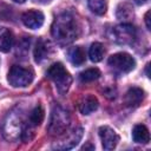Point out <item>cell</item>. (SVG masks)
Masks as SVG:
<instances>
[{
  "label": "cell",
  "instance_id": "obj_1",
  "mask_svg": "<svg viewBox=\"0 0 151 151\" xmlns=\"http://www.w3.org/2000/svg\"><path fill=\"white\" fill-rule=\"evenodd\" d=\"M52 37L60 45H68L79 34V26L74 17L70 13H60L53 21L51 28Z\"/></svg>",
  "mask_w": 151,
  "mask_h": 151
},
{
  "label": "cell",
  "instance_id": "obj_2",
  "mask_svg": "<svg viewBox=\"0 0 151 151\" xmlns=\"http://www.w3.org/2000/svg\"><path fill=\"white\" fill-rule=\"evenodd\" d=\"M71 125L70 113L61 106H54L51 112V118L48 123V132L52 136H63Z\"/></svg>",
  "mask_w": 151,
  "mask_h": 151
},
{
  "label": "cell",
  "instance_id": "obj_3",
  "mask_svg": "<svg viewBox=\"0 0 151 151\" xmlns=\"http://www.w3.org/2000/svg\"><path fill=\"white\" fill-rule=\"evenodd\" d=\"M47 77L54 83L58 92L65 94L72 83V77L61 63H54L47 71Z\"/></svg>",
  "mask_w": 151,
  "mask_h": 151
},
{
  "label": "cell",
  "instance_id": "obj_4",
  "mask_svg": "<svg viewBox=\"0 0 151 151\" xmlns=\"http://www.w3.org/2000/svg\"><path fill=\"white\" fill-rule=\"evenodd\" d=\"M34 78V73L31 68H25L19 65H13L8 72V83L13 87H26Z\"/></svg>",
  "mask_w": 151,
  "mask_h": 151
},
{
  "label": "cell",
  "instance_id": "obj_5",
  "mask_svg": "<svg viewBox=\"0 0 151 151\" xmlns=\"http://www.w3.org/2000/svg\"><path fill=\"white\" fill-rule=\"evenodd\" d=\"M109 66L111 67L112 71H114L116 73L119 74H124V73H129L131 72L134 66H136V60L125 52H119V53H114L112 54L109 60H107Z\"/></svg>",
  "mask_w": 151,
  "mask_h": 151
},
{
  "label": "cell",
  "instance_id": "obj_6",
  "mask_svg": "<svg viewBox=\"0 0 151 151\" xmlns=\"http://www.w3.org/2000/svg\"><path fill=\"white\" fill-rule=\"evenodd\" d=\"M137 38L136 28L131 24H120L112 29V39L120 45H131Z\"/></svg>",
  "mask_w": 151,
  "mask_h": 151
},
{
  "label": "cell",
  "instance_id": "obj_7",
  "mask_svg": "<svg viewBox=\"0 0 151 151\" xmlns=\"http://www.w3.org/2000/svg\"><path fill=\"white\" fill-rule=\"evenodd\" d=\"M67 136L63 134L64 138L60 142H55L53 145V149L57 150H70L72 147H74L79 140L83 137V129L81 127H76L72 131H66Z\"/></svg>",
  "mask_w": 151,
  "mask_h": 151
},
{
  "label": "cell",
  "instance_id": "obj_8",
  "mask_svg": "<svg viewBox=\"0 0 151 151\" xmlns=\"http://www.w3.org/2000/svg\"><path fill=\"white\" fill-rule=\"evenodd\" d=\"M99 137L101 139V145L105 150H113L119 142V136L110 126L99 127Z\"/></svg>",
  "mask_w": 151,
  "mask_h": 151
},
{
  "label": "cell",
  "instance_id": "obj_9",
  "mask_svg": "<svg viewBox=\"0 0 151 151\" xmlns=\"http://www.w3.org/2000/svg\"><path fill=\"white\" fill-rule=\"evenodd\" d=\"M21 20L26 27L37 29V28L41 27L44 24V14L40 11L29 9V11H26L25 13H22Z\"/></svg>",
  "mask_w": 151,
  "mask_h": 151
},
{
  "label": "cell",
  "instance_id": "obj_10",
  "mask_svg": "<svg viewBox=\"0 0 151 151\" xmlns=\"http://www.w3.org/2000/svg\"><path fill=\"white\" fill-rule=\"evenodd\" d=\"M51 53H52L51 44L47 40L39 39L37 45H35V48H34V59H35V61L37 63L42 61L44 59L48 58Z\"/></svg>",
  "mask_w": 151,
  "mask_h": 151
},
{
  "label": "cell",
  "instance_id": "obj_11",
  "mask_svg": "<svg viewBox=\"0 0 151 151\" xmlns=\"http://www.w3.org/2000/svg\"><path fill=\"white\" fill-rule=\"evenodd\" d=\"M143 98H144V91L142 88H139V87H131L125 93L124 101H125V104L127 106L136 107V106H138L143 101Z\"/></svg>",
  "mask_w": 151,
  "mask_h": 151
},
{
  "label": "cell",
  "instance_id": "obj_12",
  "mask_svg": "<svg viewBox=\"0 0 151 151\" xmlns=\"http://www.w3.org/2000/svg\"><path fill=\"white\" fill-rule=\"evenodd\" d=\"M98 99L92 94H87L80 99L78 109L83 114H90L98 109Z\"/></svg>",
  "mask_w": 151,
  "mask_h": 151
},
{
  "label": "cell",
  "instance_id": "obj_13",
  "mask_svg": "<svg viewBox=\"0 0 151 151\" xmlns=\"http://www.w3.org/2000/svg\"><path fill=\"white\" fill-rule=\"evenodd\" d=\"M14 44V35L12 31H9L6 27L0 28V52L7 53L12 50Z\"/></svg>",
  "mask_w": 151,
  "mask_h": 151
},
{
  "label": "cell",
  "instance_id": "obj_14",
  "mask_svg": "<svg viewBox=\"0 0 151 151\" xmlns=\"http://www.w3.org/2000/svg\"><path fill=\"white\" fill-rule=\"evenodd\" d=\"M132 137L133 140L136 143H140V144H147L150 142V134H149V130L146 129L145 125L143 124H138L133 127L132 131Z\"/></svg>",
  "mask_w": 151,
  "mask_h": 151
},
{
  "label": "cell",
  "instance_id": "obj_15",
  "mask_svg": "<svg viewBox=\"0 0 151 151\" xmlns=\"http://www.w3.org/2000/svg\"><path fill=\"white\" fill-rule=\"evenodd\" d=\"M105 54V48L100 42H93L88 50V57L93 63H99Z\"/></svg>",
  "mask_w": 151,
  "mask_h": 151
},
{
  "label": "cell",
  "instance_id": "obj_16",
  "mask_svg": "<svg viewBox=\"0 0 151 151\" xmlns=\"http://www.w3.org/2000/svg\"><path fill=\"white\" fill-rule=\"evenodd\" d=\"M87 5L91 12H93L97 15H103L106 13L107 9L106 0H87Z\"/></svg>",
  "mask_w": 151,
  "mask_h": 151
},
{
  "label": "cell",
  "instance_id": "obj_17",
  "mask_svg": "<svg viewBox=\"0 0 151 151\" xmlns=\"http://www.w3.org/2000/svg\"><path fill=\"white\" fill-rule=\"evenodd\" d=\"M42 119H44V110H42V107L40 105H38V106H35L31 111L27 123L31 124L32 126L37 127L38 125H40V123L42 122Z\"/></svg>",
  "mask_w": 151,
  "mask_h": 151
},
{
  "label": "cell",
  "instance_id": "obj_18",
  "mask_svg": "<svg viewBox=\"0 0 151 151\" xmlns=\"http://www.w3.org/2000/svg\"><path fill=\"white\" fill-rule=\"evenodd\" d=\"M70 60L73 65H81L85 61V51L81 46H76L70 51Z\"/></svg>",
  "mask_w": 151,
  "mask_h": 151
},
{
  "label": "cell",
  "instance_id": "obj_19",
  "mask_svg": "<svg viewBox=\"0 0 151 151\" xmlns=\"http://www.w3.org/2000/svg\"><path fill=\"white\" fill-rule=\"evenodd\" d=\"M100 77V71L98 68H87L79 74V79L81 83H91L97 80Z\"/></svg>",
  "mask_w": 151,
  "mask_h": 151
},
{
  "label": "cell",
  "instance_id": "obj_20",
  "mask_svg": "<svg viewBox=\"0 0 151 151\" xmlns=\"http://www.w3.org/2000/svg\"><path fill=\"white\" fill-rule=\"evenodd\" d=\"M133 17V9L129 4H120L117 7V18L119 20H130Z\"/></svg>",
  "mask_w": 151,
  "mask_h": 151
},
{
  "label": "cell",
  "instance_id": "obj_21",
  "mask_svg": "<svg viewBox=\"0 0 151 151\" xmlns=\"http://www.w3.org/2000/svg\"><path fill=\"white\" fill-rule=\"evenodd\" d=\"M145 24H146L147 29H150L151 28V25H150V12H146V14H145Z\"/></svg>",
  "mask_w": 151,
  "mask_h": 151
},
{
  "label": "cell",
  "instance_id": "obj_22",
  "mask_svg": "<svg viewBox=\"0 0 151 151\" xmlns=\"http://www.w3.org/2000/svg\"><path fill=\"white\" fill-rule=\"evenodd\" d=\"M132 2H134V4H137V5H143V4H145L147 0H131Z\"/></svg>",
  "mask_w": 151,
  "mask_h": 151
},
{
  "label": "cell",
  "instance_id": "obj_23",
  "mask_svg": "<svg viewBox=\"0 0 151 151\" xmlns=\"http://www.w3.org/2000/svg\"><path fill=\"white\" fill-rule=\"evenodd\" d=\"M87 149L93 150V149H94V146H92V145H90V144H86V145H84V146L81 147V150H87Z\"/></svg>",
  "mask_w": 151,
  "mask_h": 151
},
{
  "label": "cell",
  "instance_id": "obj_24",
  "mask_svg": "<svg viewBox=\"0 0 151 151\" xmlns=\"http://www.w3.org/2000/svg\"><path fill=\"white\" fill-rule=\"evenodd\" d=\"M14 2H18V4H22V2H25L26 0H13Z\"/></svg>",
  "mask_w": 151,
  "mask_h": 151
}]
</instances>
